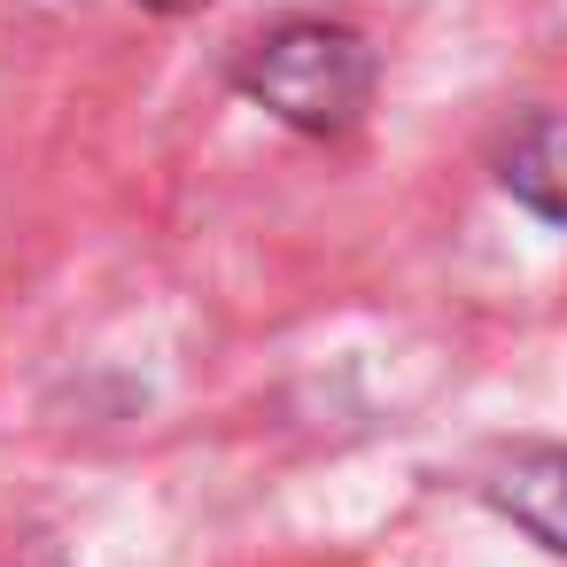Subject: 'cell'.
I'll list each match as a JSON object with an SVG mask.
<instances>
[{"instance_id":"obj_1","label":"cell","mask_w":567,"mask_h":567,"mask_svg":"<svg viewBox=\"0 0 567 567\" xmlns=\"http://www.w3.org/2000/svg\"><path fill=\"white\" fill-rule=\"evenodd\" d=\"M373 79H381L373 40L350 32V24H334V17H288V24L257 32L241 48V63H234V86L265 117H280L288 133H303V141L358 133V117L373 102Z\"/></svg>"},{"instance_id":"obj_2","label":"cell","mask_w":567,"mask_h":567,"mask_svg":"<svg viewBox=\"0 0 567 567\" xmlns=\"http://www.w3.org/2000/svg\"><path fill=\"white\" fill-rule=\"evenodd\" d=\"M482 505L567 559V443H513L482 466Z\"/></svg>"},{"instance_id":"obj_3","label":"cell","mask_w":567,"mask_h":567,"mask_svg":"<svg viewBox=\"0 0 567 567\" xmlns=\"http://www.w3.org/2000/svg\"><path fill=\"white\" fill-rule=\"evenodd\" d=\"M497 187L520 203V210H536L544 226H559L567 234V117H528V125H513V141L497 148Z\"/></svg>"},{"instance_id":"obj_4","label":"cell","mask_w":567,"mask_h":567,"mask_svg":"<svg viewBox=\"0 0 567 567\" xmlns=\"http://www.w3.org/2000/svg\"><path fill=\"white\" fill-rule=\"evenodd\" d=\"M141 9H156V17H195V9H210V0H141Z\"/></svg>"}]
</instances>
